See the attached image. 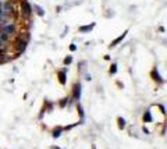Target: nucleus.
I'll list each match as a JSON object with an SVG mask.
<instances>
[{
  "label": "nucleus",
  "mask_w": 167,
  "mask_h": 149,
  "mask_svg": "<svg viewBox=\"0 0 167 149\" xmlns=\"http://www.w3.org/2000/svg\"><path fill=\"white\" fill-rule=\"evenodd\" d=\"M26 46H28V40H26L25 36H18L16 40V49H18V52H24V50L26 49Z\"/></svg>",
  "instance_id": "nucleus-1"
},
{
  "label": "nucleus",
  "mask_w": 167,
  "mask_h": 149,
  "mask_svg": "<svg viewBox=\"0 0 167 149\" xmlns=\"http://www.w3.org/2000/svg\"><path fill=\"white\" fill-rule=\"evenodd\" d=\"M79 98H81V84L77 82L73 86V100H78Z\"/></svg>",
  "instance_id": "nucleus-2"
},
{
  "label": "nucleus",
  "mask_w": 167,
  "mask_h": 149,
  "mask_svg": "<svg viewBox=\"0 0 167 149\" xmlns=\"http://www.w3.org/2000/svg\"><path fill=\"white\" fill-rule=\"evenodd\" d=\"M21 6H22V14H24V17H29L32 14V7H31V4H29L28 2H22L21 3Z\"/></svg>",
  "instance_id": "nucleus-3"
},
{
  "label": "nucleus",
  "mask_w": 167,
  "mask_h": 149,
  "mask_svg": "<svg viewBox=\"0 0 167 149\" xmlns=\"http://www.w3.org/2000/svg\"><path fill=\"white\" fill-rule=\"evenodd\" d=\"M16 25L14 24H6V25H3V32L7 35H13L14 32H16Z\"/></svg>",
  "instance_id": "nucleus-4"
},
{
  "label": "nucleus",
  "mask_w": 167,
  "mask_h": 149,
  "mask_svg": "<svg viewBox=\"0 0 167 149\" xmlns=\"http://www.w3.org/2000/svg\"><path fill=\"white\" fill-rule=\"evenodd\" d=\"M59 81H60L61 85H64L67 82V68L60 70V73H59Z\"/></svg>",
  "instance_id": "nucleus-5"
},
{
  "label": "nucleus",
  "mask_w": 167,
  "mask_h": 149,
  "mask_svg": "<svg viewBox=\"0 0 167 149\" xmlns=\"http://www.w3.org/2000/svg\"><path fill=\"white\" fill-rule=\"evenodd\" d=\"M127 34H128V31H124L121 36H118L117 39H114V40H113L112 43H110V47H114V46H117L118 43H121V42H123V40H124V38L127 36Z\"/></svg>",
  "instance_id": "nucleus-6"
},
{
  "label": "nucleus",
  "mask_w": 167,
  "mask_h": 149,
  "mask_svg": "<svg viewBox=\"0 0 167 149\" xmlns=\"http://www.w3.org/2000/svg\"><path fill=\"white\" fill-rule=\"evenodd\" d=\"M150 75H152V78H153L155 81H157L159 84H162V82H163V78L159 75V73H157V70H156V68H153V71L150 73Z\"/></svg>",
  "instance_id": "nucleus-7"
},
{
  "label": "nucleus",
  "mask_w": 167,
  "mask_h": 149,
  "mask_svg": "<svg viewBox=\"0 0 167 149\" xmlns=\"http://www.w3.org/2000/svg\"><path fill=\"white\" fill-rule=\"evenodd\" d=\"M64 131V128L63 127H56L54 130L52 131V135H53V138H59V137L61 135V132Z\"/></svg>",
  "instance_id": "nucleus-8"
},
{
  "label": "nucleus",
  "mask_w": 167,
  "mask_h": 149,
  "mask_svg": "<svg viewBox=\"0 0 167 149\" xmlns=\"http://www.w3.org/2000/svg\"><path fill=\"white\" fill-rule=\"evenodd\" d=\"M3 11H6V13H13V6H11L10 2H6L3 3Z\"/></svg>",
  "instance_id": "nucleus-9"
},
{
  "label": "nucleus",
  "mask_w": 167,
  "mask_h": 149,
  "mask_svg": "<svg viewBox=\"0 0 167 149\" xmlns=\"http://www.w3.org/2000/svg\"><path fill=\"white\" fill-rule=\"evenodd\" d=\"M93 26H96V24L92 22L91 25H85V26H79V32H89L93 29Z\"/></svg>",
  "instance_id": "nucleus-10"
},
{
  "label": "nucleus",
  "mask_w": 167,
  "mask_h": 149,
  "mask_svg": "<svg viewBox=\"0 0 167 149\" xmlns=\"http://www.w3.org/2000/svg\"><path fill=\"white\" fill-rule=\"evenodd\" d=\"M117 123H118V128H120V130H124L125 126H127V121H125L123 117H117Z\"/></svg>",
  "instance_id": "nucleus-11"
},
{
  "label": "nucleus",
  "mask_w": 167,
  "mask_h": 149,
  "mask_svg": "<svg viewBox=\"0 0 167 149\" xmlns=\"http://www.w3.org/2000/svg\"><path fill=\"white\" fill-rule=\"evenodd\" d=\"M142 120H144V123H152V114H150V112H146L145 114H144V117H142Z\"/></svg>",
  "instance_id": "nucleus-12"
},
{
  "label": "nucleus",
  "mask_w": 167,
  "mask_h": 149,
  "mask_svg": "<svg viewBox=\"0 0 167 149\" xmlns=\"http://www.w3.org/2000/svg\"><path fill=\"white\" fill-rule=\"evenodd\" d=\"M68 102H70V99H68V98H63L60 102H59V106H60L61 109H64V107H67V103H68Z\"/></svg>",
  "instance_id": "nucleus-13"
},
{
  "label": "nucleus",
  "mask_w": 167,
  "mask_h": 149,
  "mask_svg": "<svg viewBox=\"0 0 167 149\" xmlns=\"http://www.w3.org/2000/svg\"><path fill=\"white\" fill-rule=\"evenodd\" d=\"M0 39H2L4 43H7L8 40H10V35H7V34H4V32H2V34H0Z\"/></svg>",
  "instance_id": "nucleus-14"
},
{
  "label": "nucleus",
  "mask_w": 167,
  "mask_h": 149,
  "mask_svg": "<svg viewBox=\"0 0 167 149\" xmlns=\"http://www.w3.org/2000/svg\"><path fill=\"white\" fill-rule=\"evenodd\" d=\"M109 73H110V74H116V73H117V64H116V63H113L112 65H110Z\"/></svg>",
  "instance_id": "nucleus-15"
},
{
  "label": "nucleus",
  "mask_w": 167,
  "mask_h": 149,
  "mask_svg": "<svg viewBox=\"0 0 167 149\" xmlns=\"http://www.w3.org/2000/svg\"><path fill=\"white\" fill-rule=\"evenodd\" d=\"M35 10H36V13L39 14L40 17H43V16H45V10L40 7V6H35Z\"/></svg>",
  "instance_id": "nucleus-16"
},
{
  "label": "nucleus",
  "mask_w": 167,
  "mask_h": 149,
  "mask_svg": "<svg viewBox=\"0 0 167 149\" xmlns=\"http://www.w3.org/2000/svg\"><path fill=\"white\" fill-rule=\"evenodd\" d=\"M73 60H74L73 56H67V57L64 59V64H65V65H70L71 63H73Z\"/></svg>",
  "instance_id": "nucleus-17"
},
{
  "label": "nucleus",
  "mask_w": 167,
  "mask_h": 149,
  "mask_svg": "<svg viewBox=\"0 0 167 149\" xmlns=\"http://www.w3.org/2000/svg\"><path fill=\"white\" fill-rule=\"evenodd\" d=\"M77 109H78L79 117H81V118H84V110H82V106H81V105H77Z\"/></svg>",
  "instance_id": "nucleus-18"
},
{
  "label": "nucleus",
  "mask_w": 167,
  "mask_h": 149,
  "mask_svg": "<svg viewBox=\"0 0 167 149\" xmlns=\"http://www.w3.org/2000/svg\"><path fill=\"white\" fill-rule=\"evenodd\" d=\"M70 50H71V52H74V50H77V46H75L74 43H71V45H70Z\"/></svg>",
  "instance_id": "nucleus-19"
},
{
  "label": "nucleus",
  "mask_w": 167,
  "mask_h": 149,
  "mask_svg": "<svg viewBox=\"0 0 167 149\" xmlns=\"http://www.w3.org/2000/svg\"><path fill=\"white\" fill-rule=\"evenodd\" d=\"M159 109L162 110V113H163V114H166V109H164V106H163V105H159Z\"/></svg>",
  "instance_id": "nucleus-20"
},
{
  "label": "nucleus",
  "mask_w": 167,
  "mask_h": 149,
  "mask_svg": "<svg viewBox=\"0 0 167 149\" xmlns=\"http://www.w3.org/2000/svg\"><path fill=\"white\" fill-rule=\"evenodd\" d=\"M47 105H49L47 106V112H52L53 110V103H47Z\"/></svg>",
  "instance_id": "nucleus-21"
},
{
  "label": "nucleus",
  "mask_w": 167,
  "mask_h": 149,
  "mask_svg": "<svg viewBox=\"0 0 167 149\" xmlns=\"http://www.w3.org/2000/svg\"><path fill=\"white\" fill-rule=\"evenodd\" d=\"M144 132H145V134H149V130H148L146 127H144Z\"/></svg>",
  "instance_id": "nucleus-22"
},
{
  "label": "nucleus",
  "mask_w": 167,
  "mask_h": 149,
  "mask_svg": "<svg viewBox=\"0 0 167 149\" xmlns=\"http://www.w3.org/2000/svg\"><path fill=\"white\" fill-rule=\"evenodd\" d=\"M50 149H61V148H59V146H52Z\"/></svg>",
  "instance_id": "nucleus-23"
},
{
  "label": "nucleus",
  "mask_w": 167,
  "mask_h": 149,
  "mask_svg": "<svg viewBox=\"0 0 167 149\" xmlns=\"http://www.w3.org/2000/svg\"><path fill=\"white\" fill-rule=\"evenodd\" d=\"M2 32H3V26L0 25V34H2Z\"/></svg>",
  "instance_id": "nucleus-24"
},
{
  "label": "nucleus",
  "mask_w": 167,
  "mask_h": 149,
  "mask_svg": "<svg viewBox=\"0 0 167 149\" xmlns=\"http://www.w3.org/2000/svg\"><path fill=\"white\" fill-rule=\"evenodd\" d=\"M92 149H96V146H95V145H93V146H92Z\"/></svg>",
  "instance_id": "nucleus-25"
}]
</instances>
